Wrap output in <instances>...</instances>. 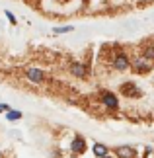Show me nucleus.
Masks as SVG:
<instances>
[{"label": "nucleus", "mask_w": 154, "mask_h": 158, "mask_svg": "<svg viewBox=\"0 0 154 158\" xmlns=\"http://www.w3.org/2000/svg\"><path fill=\"white\" fill-rule=\"evenodd\" d=\"M100 100H102L103 107L109 109V111H117V109H119V98H117L113 92H109V90H103L100 94Z\"/></svg>", "instance_id": "nucleus-3"}, {"label": "nucleus", "mask_w": 154, "mask_h": 158, "mask_svg": "<svg viewBox=\"0 0 154 158\" xmlns=\"http://www.w3.org/2000/svg\"><path fill=\"white\" fill-rule=\"evenodd\" d=\"M26 78L31 84H43L45 78H47V74L41 69H37V66H27V69H26Z\"/></svg>", "instance_id": "nucleus-4"}, {"label": "nucleus", "mask_w": 154, "mask_h": 158, "mask_svg": "<svg viewBox=\"0 0 154 158\" xmlns=\"http://www.w3.org/2000/svg\"><path fill=\"white\" fill-rule=\"evenodd\" d=\"M103 158H113V156H109V154H107V156H103Z\"/></svg>", "instance_id": "nucleus-15"}, {"label": "nucleus", "mask_w": 154, "mask_h": 158, "mask_svg": "<svg viewBox=\"0 0 154 158\" xmlns=\"http://www.w3.org/2000/svg\"><path fill=\"white\" fill-rule=\"evenodd\" d=\"M121 94L127 96V98H140V96H143V92L137 88V84H135V82H125V84H121Z\"/></svg>", "instance_id": "nucleus-8"}, {"label": "nucleus", "mask_w": 154, "mask_h": 158, "mask_svg": "<svg viewBox=\"0 0 154 158\" xmlns=\"http://www.w3.org/2000/svg\"><path fill=\"white\" fill-rule=\"evenodd\" d=\"M74 29V26H63V27H53V33H66V31H72Z\"/></svg>", "instance_id": "nucleus-12"}, {"label": "nucleus", "mask_w": 154, "mask_h": 158, "mask_svg": "<svg viewBox=\"0 0 154 158\" xmlns=\"http://www.w3.org/2000/svg\"><path fill=\"white\" fill-rule=\"evenodd\" d=\"M152 66H154L152 60L144 59L143 55H140V57L133 59V63H131V70H133V72H137V74H146V72H150V70H152Z\"/></svg>", "instance_id": "nucleus-2"}, {"label": "nucleus", "mask_w": 154, "mask_h": 158, "mask_svg": "<svg viewBox=\"0 0 154 158\" xmlns=\"http://www.w3.org/2000/svg\"><path fill=\"white\" fill-rule=\"evenodd\" d=\"M69 70H70V74L74 78H78V80H84V78L88 76V66L84 63H80V60H72L69 64Z\"/></svg>", "instance_id": "nucleus-5"}, {"label": "nucleus", "mask_w": 154, "mask_h": 158, "mask_svg": "<svg viewBox=\"0 0 154 158\" xmlns=\"http://www.w3.org/2000/svg\"><path fill=\"white\" fill-rule=\"evenodd\" d=\"M6 18H8V20H10V23H16V22H18V20H16V16L12 14L10 10H6Z\"/></svg>", "instance_id": "nucleus-13"}, {"label": "nucleus", "mask_w": 154, "mask_h": 158, "mask_svg": "<svg viewBox=\"0 0 154 158\" xmlns=\"http://www.w3.org/2000/svg\"><path fill=\"white\" fill-rule=\"evenodd\" d=\"M92 152H94L96 158H103L109 154V147L106 143H94V147H92Z\"/></svg>", "instance_id": "nucleus-9"}, {"label": "nucleus", "mask_w": 154, "mask_h": 158, "mask_svg": "<svg viewBox=\"0 0 154 158\" xmlns=\"http://www.w3.org/2000/svg\"><path fill=\"white\" fill-rule=\"evenodd\" d=\"M131 63H133V60L129 59V55L123 53V51L115 53L113 59H111V66H113L117 72H125V70H129V69H131Z\"/></svg>", "instance_id": "nucleus-1"}, {"label": "nucleus", "mask_w": 154, "mask_h": 158, "mask_svg": "<svg viewBox=\"0 0 154 158\" xmlns=\"http://www.w3.org/2000/svg\"><path fill=\"white\" fill-rule=\"evenodd\" d=\"M70 152L74 154V156H80V154L86 152V139H84L82 135H76L74 139H72V143H70Z\"/></svg>", "instance_id": "nucleus-7"}, {"label": "nucleus", "mask_w": 154, "mask_h": 158, "mask_svg": "<svg viewBox=\"0 0 154 158\" xmlns=\"http://www.w3.org/2000/svg\"><path fill=\"white\" fill-rule=\"evenodd\" d=\"M70 158H78V156H74V154H72V156H70Z\"/></svg>", "instance_id": "nucleus-16"}, {"label": "nucleus", "mask_w": 154, "mask_h": 158, "mask_svg": "<svg viewBox=\"0 0 154 158\" xmlns=\"http://www.w3.org/2000/svg\"><path fill=\"white\" fill-rule=\"evenodd\" d=\"M6 119H8V121H18V119H22V111H18V109H10V111L6 113Z\"/></svg>", "instance_id": "nucleus-11"}, {"label": "nucleus", "mask_w": 154, "mask_h": 158, "mask_svg": "<svg viewBox=\"0 0 154 158\" xmlns=\"http://www.w3.org/2000/svg\"><path fill=\"white\" fill-rule=\"evenodd\" d=\"M143 57L154 63V43H152V41H146V43H143Z\"/></svg>", "instance_id": "nucleus-10"}, {"label": "nucleus", "mask_w": 154, "mask_h": 158, "mask_svg": "<svg viewBox=\"0 0 154 158\" xmlns=\"http://www.w3.org/2000/svg\"><path fill=\"white\" fill-rule=\"evenodd\" d=\"M10 109H12V107H10L8 104H0V111H6V113H8Z\"/></svg>", "instance_id": "nucleus-14"}, {"label": "nucleus", "mask_w": 154, "mask_h": 158, "mask_svg": "<svg viewBox=\"0 0 154 158\" xmlns=\"http://www.w3.org/2000/svg\"><path fill=\"white\" fill-rule=\"evenodd\" d=\"M115 158H137V148L131 144H119L113 148Z\"/></svg>", "instance_id": "nucleus-6"}]
</instances>
